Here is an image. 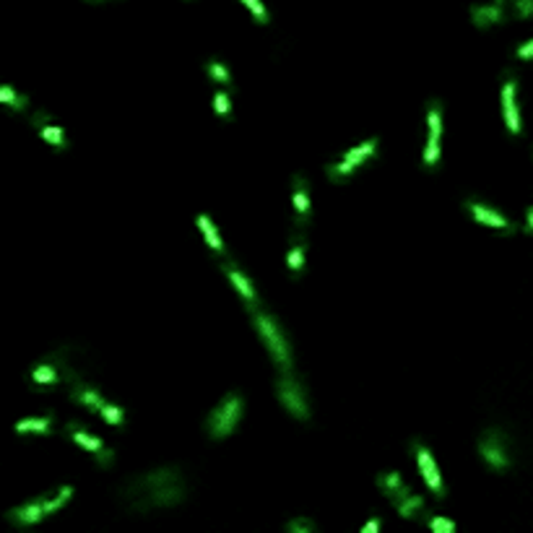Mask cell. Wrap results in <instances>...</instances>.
<instances>
[{
  "instance_id": "cell-28",
  "label": "cell",
  "mask_w": 533,
  "mask_h": 533,
  "mask_svg": "<svg viewBox=\"0 0 533 533\" xmlns=\"http://www.w3.org/2000/svg\"><path fill=\"white\" fill-rule=\"evenodd\" d=\"M439 164V138H426L424 146V166L435 169Z\"/></svg>"
},
{
  "instance_id": "cell-24",
  "label": "cell",
  "mask_w": 533,
  "mask_h": 533,
  "mask_svg": "<svg viewBox=\"0 0 533 533\" xmlns=\"http://www.w3.org/2000/svg\"><path fill=\"white\" fill-rule=\"evenodd\" d=\"M0 105H8L16 112H24L26 107H29V96L19 94L8 83H0Z\"/></svg>"
},
{
  "instance_id": "cell-3",
  "label": "cell",
  "mask_w": 533,
  "mask_h": 533,
  "mask_svg": "<svg viewBox=\"0 0 533 533\" xmlns=\"http://www.w3.org/2000/svg\"><path fill=\"white\" fill-rule=\"evenodd\" d=\"M245 416V398L239 391L226 393L221 401L211 409V414L206 416V435L211 439H224L229 435H235V429L239 426Z\"/></svg>"
},
{
  "instance_id": "cell-27",
  "label": "cell",
  "mask_w": 533,
  "mask_h": 533,
  "mask_svg": "<svg viewBox=\"0 0 533 533\" xmlns=\"http://www.w3.org/2000/svg\"><path fill=\"white\" fill-rule=\"evenodd\" d=\"M99 416L105 419L107 424H112V426H122V424H125V409H122V406H118V403L107 401L105 406H102Z\"/></svg>"
},
{
  "instance_id": "cell-25",
  "label": "cell",
  "mask_w": 533,
  "mask_h": 533,
  "mask_svg": "<svg viewBox=\"0 0 533 533\" xmlns=\"http://www.w3.org/2000/svg\"><path fill=\"white\" fill-rule=\"evenodd\" d=\"M73 497V486H60L58 492H52V494H45V502H47V512L52 515V512H58V510H63L68 502H71Z\"/></svg>"
},
{
  "instance_id": "cell-13",
  "label": "cell",
  "mask_w": 533,
  "mask_h": 533,
  "mask_svg": "<svg viewBox=\"0 0 533 533\" xmlns=\"http://www.w3.org/2000/svg\"><path fill=\"white\" fill-rule=\"evenodd\" d=\"M47 515H50V512H47V502H45V494H42V497L29 499V502H26V505H21V508L8 510V521H11L13 525H34V523L45 521Z\"/></svg>"
},
{
  "instance_id": "cell-36",
  "label": "cell",
  "mask_w": 533,
  "mask_h": 533,
  "mask_svg": "<svg viewBox=\"0 0 533 533\" xmlns=\"http://www.w3.org/2000/svg\"><path fill=\"white\" fill-rule=\"evenodd\" d=\"M380 531V518H372V521L365 523V528H362V533H375Z\"/></svg>"
},
{
  "instance_id": "cell-30",
  "label": "cell",
  "mask_w": 533,
  "mask_h": 533,
  "mask_svg": "<svg viewBox=\"0 0 533 533\" xmlns=\"http://www.w3.org/2000/svg\"><path fill=\"white\" fill-rule=\"evenodd\" d=\"M315 528H318L315 521H309L305 515H296V518H292V521L286 523V531L289 533H312Z\"/></svg>"
},
{
  "instance_id": "cell-14",
  "label": "cell",
  "mask_w": 533,
  "mask_h": 533,
  "mask_svg": "<svg viewBox=\"0 0 533 533\" xmlns=\"http://www.w3.org/2000/svg\"><path fill=\"white\" fill-rule=\"evenodd\" d=\"M32 125H34L39 135L50 143V146H55V149H68V138H65V131L52 122L47 112H36L34 118H32Z\"/></svg>"
},
{
  "instance_id": "cell-31",
  "label": "cell",
  "mask_w": 533,
  "mask_h": 533,
  "mask_svg": "<svg viewBox=\"0 0 533 533\" xmlns=\"http://www.w3.org/2000/svg\"><path fill=\"white\" fill-rule=\"evenodd\" d=\"M213 107H216L219 118L232 120V99H229L226 91H216V94H213Z\"/></svg>"
},
{
  "instance_id": "cell-16",
  "label": "cell",
  "mask_w": 533,
  "mask_h": 533,
  "mask_svg": "<svg viewBox=\"0 0 533 533\" xmlns=\"http://www.w3.org/2000/svg\"><path fill=\"white\" fill-rule=\"evenodd\" d=\"M292 203L296 211V224H309V185L302 175H294V190H292Z\"/></svg>"
},
{
  "instance_id": "cell-19",
  "label": "cell",
  "mask_w": 533,
  "mask_h": 533,
  "mask_svg": "<svg viewBox=\"0 0 533 533\" xmlns=\"http://www.w3.org/2000/svg\"><path fill=\"white\" fill-rule=\"evenodd\" d=\"M393 505H395V510H398L401 518H419L422 512H426V499L422 497V494H416V492L406 494V497L398 499V502H393Z\"/></svg>"
},
{
  "instance_id": "cell-33",
  "label": "cell",
  "mask_w": 533,
  "mask_h": 533,
  "mask_svg": "<svg viewBox=\"0 0 533 533\" xmlns=\"http://www.w3.org/2000/svg\"><path fill=\"white\" fill-rule=\"evenodd\" d=\"M510 13L518 16V19H531L533 0H510Z\"/></svg>"
},
{
  "instance_id": "cell-38",
  "label": "cell",
  "mask_w": 533,
  "mask_h": 533,
  "mask_svg": "<svg viewBox=\"0 0 533 533\" xmlns=\"http://www.w3.org/2000/svg\"><path fill=\"white\" fill-rule=\"evenodd\" d=\"M89 3H99V0H89Z\"/></svg>"
},
{
  "instance_id": "cell-18",
  "label": "cell",
  "mask_w": 533,
  "mask_h": 533,
  "mask_svg": "<svg viewBox=\"0 0 533 533\" xmlns=\"http://www.w3.org/2000/svg\"><path fill=\"white\" fill-rule=\"evenodd\" d=\"M65 432H68V437H71L76 445H81L83 450L94 453V455H96V453L105 450V442H102L99 437H94V435H89V432H86L81 424H76V422H71Z\"/></svg>"
},
{
  "instance_id": "cell-8",
  "label": "cell",
  "mask_w": 533,
  "mask_h": 533,
  "mask_svg": "<svg viewBox=\"0 0 533 533\" xmlns=\"http://www.w3.org/2000/svg\"><path fill=\"white\" fill-rule=\"evenodd\" d=\"M219 268H221V273H224L226 279H229V284H232L239 292V296L245 299V307H248L250 312L261 307V296H258V292H255V284L250 281L248 273H242L237 265H235V263L226 261V258H224V263H221Z\"/></svg>"
},
{
  "instance_id": "cell-34",
  "label": "cell",
  "mask_w": 533,
  "mask_h": 533,
  "mask_svg": "<svg viewBox=\"0 0 533 533\" xmlns=\"http://www.w3.org/2000/svg\"><path fill=\"white\" fill-rule=\"evenodd\" d=\"M515 55H518L521 60H531L533 58V39H528L525 45H521V47L515 50Z\"/></svg>"
},
{
  "instance_id": "cell-7",
  "label": "cell",
  "mask_w": 533,
  "mask_h": 533,
  "mask_svg": "<svg viewBox=\"0 0 533 533\" xmlns=\"http://www.w3.org/2000/svg\"><path fill=\"white\" fill-rule=\"evenodd\" d=\"M411 455H414L416 463H419V471H422V476H424L429 492H432L437 499L445 497V494H448V489H445V484H442L437 461H435V455L429 453V448H426L422 439H414V442H411Z\"/></svg>"
},
{
  "instance_id": "cell-37",
  "label": "cell",
  "mask_w": 533,
  "mask_h": 533,
  "mask_svg": "<svg viewBox=\"0 0 533 533\" xmlns=\"http://www.w3.org/2000/svg\"><path fill=\"white\" fill-rule=\"evenodd\" d=\"M525 232H531L533 235V206L525 211Z\"/></svg>"
},
{
  "instance_id": "cell-32",
  "label": "cell",
  "mask_w": 533,
  "mask_h": 533,
  "mask_svg": "<svg viewBox=\"0 0 533 533\" xmlns=\"http://www.w3.org/2000/svg\"><path fill=\"white\" fill-rule=\"evenodd\" d=\"M245 6H248V11L252 13V19L258 21V24H268L271 21V13H268V8L263 6L261 0H242Z\"/></svg>"
},
{
  "instance_id": "cell-10",
  "label": "cell",
  "mask_w": 533,
  "mask_h": 533,
  "mask_svg": "<svg viewBox=\"0 0 533 533\" xmlns=\"http://www.w3.org/2000/svg\"><path fill=\"white\" fill-rule=\"evenodd\" d=\"M508 16H510V0H492V3H484V6H471V21L479 29L505 24Z\"/></svg>"
},
{
  "instance_id": "cell-12",
  "label": "cell",
  "mask_w": 533,
  "mask_h": 533,
  "mask_svg": "<svg viewBox=\"0 0 533 533\" xmlns=\"http://www.w3.org/2000/svg\"><path fill=\"white\" fill-rule=\"evenodd\" d=\"M502 112H505V122L512 135L521 133V109H518V81L508 76L502 83Z\"/></svg>"
},
{
  "instance_id": "cell-35",
  "label": "cell",
  "mask_w": 533,
  "mask_h": 533,
  "mask_svg": "<svg viewBox=\"0 0 533 533\" xmlns=\"http://www.w3.org/2000/svg\"><path fill=\"white\" fill-rule=\"evenodd\" d=\"M112 458H115V453L109 450V448H105L102 453H96V463H99V466H109Z\"/></svg>"
},
{
  "instance_id": "cell-29",
  "label": "cell",
  "mask_w": 533,
  "mask_h": 533,
  "mask_svg": "<svg viewBox=\"0 0 533 533\" xmlns=\"http://www.w3.org/2000/svg\"><path fill=\"white\" fill-rule=\"evenodd\" d=\"M426 525H429L435 533H455L458 531L455 521H450V518H442V515H432V518H426Z\"/></svg>"
},
{
  "instance_id": "cell-23",
  "label": "cell",
  "mask_w": 533,
  "mask_h": 533,
  "mask_svg": "<svg viewBox=\"0 0 533 533\" xmlns=\"http://www.w3.org/2000/svg\"><path fill=\"white\" fill-rule=\"evenodd\" d=\"M426 122H429V138H442V102L439 99H429Z\"/></svg>"
},
{
  "instance_id": "cell-22",
  "label": "cell",
  "mask_w": 533,
  "mask_h": 533,
  "mask_svg": "<svg viewBox=\"0 0 533 533\" xmlns=\"http://www.w3.org/2000/svg\"><path fill=\"white\" fill-rule=\"evenodd\" d=\"M19 435H26V432H34V435H47L52 429V416H32V419H21L13 426Z\"/></svg>"
},
{
  "instance_id": "cell-17",
  "label": "cell",
  "mask_w": 533,
  "mask_h": 533,
  "mask_svg": "<svg viewBox=\"0 0 533 533\" xmlns=\"http://www.w3.org/2000/svg\"><path fill=\"white\" fill-rule=\"evenodd\" d=\"M29 380L34 382L36 388H42V391H50L52 385H58L60 380H63V375H60L58 365H55V362L50 359V362H42V365H36V367L32 369Z\"/></svg>"
},
{
  "instance_id": "cell-6",
  "label": "cell",
  "mask_w": 533,
  "mask_h": 533,
  "mask_svg": "<svg viewBox=\"0 0 533 533\" xmlns=\"http://www.w3.org/2000/svg\"><path fill=\"white\" fill-rule=\"evenodd\" d=\"M479 455L481 461L494 468V471H508L510 468V450H508V439H505V432L502 429H486L484 435L479 437Z\"/></svg>"
},
{
  "instance_id": "cell-2",
  "label": "cell",
  "mask_w": 533,
  "mask_h": 533,
  "mask_svg": "<svg viewBox=\"0 0 533 533\" xmlns=\"http://www.w3.org/2000/svg\"><path fill=\"white\" fill-rule=\"evenodd\" d=\"M252 325H255L261 341L265 344V349H268L271 359L276 362V367L281 369V372H292V367H294L292 346H289V338H286V333H284V328H281L279 318L271 315V312H263V309L258 307V309H252Z\"/></svg>"
},
{
  "instance_id": "cell-9",
  "label": "cell",
  "mask_w": 533,
  "mask_h": 533,
  "mask_svg": "<svg viewBox=\"0 0 533 533\" xmlns=\"http://www.w3.org/2000/svg\"><path fill=\"white\" fill-rule=\"evenodd\" d=\"M65 380L71 382V401L73 403H81V406H86L89 411H102V406L107 403V398L102 395V393L96 391V388H91V385H86L76 372H73L68 365H65Z\"/></svg>"
},
{
  "instance_id": "cell-20",
  "label": "cell",
  "mask_w": 533,
  "mask_h": 533,
  "mask_svg": "<svg viewBox=\"0 0 533 533\" xmlns=\"http://www.w3.org/2000/svg\"><path fill=\"white\" fill-rule=\"evenodd\" d=\"M198 229H201V235L206 237V242H208V248H211L213 252L226 255L224 242H221V237H219V232H216V226H213V221H211V216H208V213H198Z\"/></svg>"
},
{
  "instance_id": "cell-4",
  "label": "cell",
  "mask_w": 533,
  "mask_h": 533,
  "mask_svg": "<svg viewBox=\"0 0 533 533\" xmlns=\"http://www.w3.org/2000/svg\"><path fill=\"white\" fill-rule=\"evenodd\" d=\"M378 146H380L378 138H367V141L356 143V146H351L349 151H344V154L338 156L333 164L325 166V175H328L333 182H346L359 166L378 154Z\"/></svg>"
},
{
  "instance_id": "cell-26",
  "label": "cell",
  "mask_w": 533,
  "mask_h": 533,
  "mask_svg": "<svg viewBox=\"0 0 533 533\" xmlns=\"http://www.w3.org/2000/svg\"><path fill=\"white\" fill-rule=\"evenodd\" d=\"M203 71H206V76L211 78V81L216 83H232V73H229V68H226L221 60H206V65H203Z\"/></svg>"
},
{
  "instance_id": "cell-5",
  "label": "cell",
  "mask_w": 533,
  "mask_h": 533,
  "mask_svg": "<svg viewBox=\"0 0 533 533\" xmlns=\"http://www.w3.org/2000/svg\"><path fill=\"white\" fill-rule=\"evenodd\" d=\"M276 395L289 414L299 419V422H307L309 419V401L305 385L292 375V372H281V378L276 382Z\"/></svg>"
},
{
  "instance_id": "cell-21",
  "label": "cell",
  "mask_w": 533,
  "mask_h": 533,
  "mask_svg": "<svg viewBox=\"0 0 533 533\" xmlns=\"http://www.w3.org/2000/svg\"><path fill=\"white\" fill-rule=\"evenodd\" d=\"M305 237L302 235H296L294 239H292V248H289V252H286V268L294 273V276H299L302 273V268H305Z\"/></svg>"
},
{
  "instance_id": "cell-11",
  "label": "cell",
  "mask_w": 533,
  "mask_h": 533,
  "mask_svg": "<svg viewBox=\"0 0 533 533\" xmlns=\"http://www.w3.org/2000/svg\"><path fill=\"white\" fill-rule=\"evenodd\" d=\"M466 211L471 213L474 221H479V224L494 226V229H502V232H515V226H512V221H510L508 216H502L499 211L489 208L486 203L476 201V198H468V201H466Z\"/></svg>"
},
{
  "instance_id": "cell-15",
  "label": "cell",
  "mask_w": 533,
  "mask_h": 533,
  "mask_svg": "<svg viewBox=\"0 0 533 533\" xmlns=\"http://www.w3.org/2000/svg\"><path fill=\"white\" fill-rule=\"evenodd\" d=\"M375 484H378V489L385 494L388 499H393V502H398V499H403L406 494H411L414 489L406 484V479H403L398 471H382V474L375 479Z\"/></svg>"
},
{
  "instance_id": "cell-1",
  "label": "cell",
  "mask_w": 533,
  "mask_h": 533,
  "mask_svg": "<svg viewBox=\"0 0 533 533\" xmlns=\"http://www.w3.org/2000/svg\"><path fill=\"white\" fill-rule=\"evenodd\" d=\"M122 502L131 512H151V510H166L182 505L190 494L188 479L177 466L154 468L149 474L131 479L120 489Z\"/></svg>"
}]
</instances>
